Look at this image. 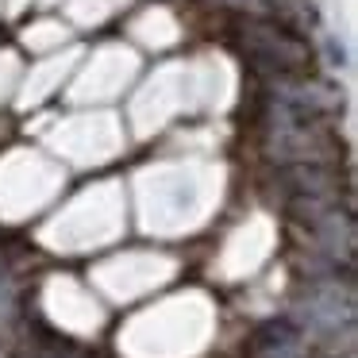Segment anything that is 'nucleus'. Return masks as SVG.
<instances>
[]
</instances>
